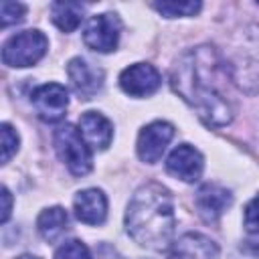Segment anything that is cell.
<instances>
[{
	"instance_id": "16",
	"label": "cell",
	"mask_w": 259,
	"mask_h": 259,
	"mask_svg": "<svg viewBox=\"0 0 259 259\" xmlns=\"http://www.w3.org/2000/svg\"><path fill=\"white\" fill-rule=\"evenodd\" d=\"M85 6L81 2H53L51 4V20L63 32H73L83 20Z\"/></svg>"
},
{
	"instance_id": "12",
	"label": "cell",
	"mask_w": 259,
	"mask_h": 259,
	"mask_svg": "<svg viewBox=\"0 0 259 259\" xmlns=\"http://www.w3.org/2000/svg\"><path fill=\"white\" fill-rule=\"evenodd\" d=\"M168 259H221V251L206 235L184 233L170 245Z\"/></svg>"
},
{
	"instance_id": "13",
	"label": "cell",
	"mask_w": 259,
	"mask_h": 259,
	"mask_svg": "<svg viewBox=\"0 0 259 259\" xmlns=\"http://www.w3.org/2000/svg\"><path fill=\"white\" fill-rule=\"evenodd\" d=\"M75 217L85 225H101L107 217V198L99 188H85L75 194Z\"/></svg>"
},
{
	"instance_id": "4",
	"label": "cell",
	"mask_w": 259,
	"mask_h": 259,
	"mask_svg": "<svg viewBox=\"0 0 259 259\" xmlns=\"http://www.w3.org/2000/svg\"><path fill=\"white\" fill-rule=\"evenodd\" d=\"M55 150L73 176H85L91 172V150L75 125L65 123L55 130Z\"/></svg>"
},
{
	"instance_id": "17",
	"label": "cell",
	"mask_w": 259,
	"mask_h": 259,
	"mask_svg": "<svg viewBox=\"0 0 259 259\" xmlns=\"http://www.w3.org/2000/svg\"><path fill=\"white\" fill-rule=\"evenodd\" d=\"M152 6L166 18H176V16H194L202 4L200 2H154Z\"/></svg>"
},
{
	"instance_id": "19",
	"label": "cell",
	"mask_w": 259,
	"mask_h": 259,
	"mask_svg": "<svg viewBox=\"0 0 259 259\" xmlns=\"http://www.w3.org/2000/svg\"><path fill=\"white\" fill-rule=\"evenodd\" d=\"M24 14H26V6L20 4V2H10V0H4L0 4V22L2 26H10V24H18L24 20Z\"/></svg>"
},
{
	"instance_id": "11",
	"label": "cell",
	"mask_w": 259,
	"mask_h": 259,
	"mask_svg": "<svg viewBox=\"0 0 259 259\" xmlns=\"http://www.w3.org/2000/svg\"><path fill=\"white\" fill-rule=\"evenodd\" d=\"M231 202H233V194L217 182L202 184L194 196L196 212L204 223H210V225H214L223 217V212L231 206Z\"/></svg>"
},
{
	"instance_id": "3",
	"label": "cell",
	"mask_w": 259,
	"mask_h": 259,
	"mask_svg": "<svg viewBox=\"0 0 259 259\" xmlns=\"http://www.w3.org/2000/svg\"><path fill=\"white\" fill-rule=\"evenodd\" d=\"M49 49V38L36 30H22L18 34H12L4 45H2V63L8 67L24 69L36 65Z\"/></svg>"
},
{
	"instance_id": "21",
	"label": "cell",
	"mask_w": 259,
	"mask_h": 259,
	"mask_svg": "<svg viewBox=\"0 0 259 259\" xmlns=\"http://www.w3.org/2000/svg\"><path fill=\"white\" fill-rule=\"evenodd\" d=\"M243 225L247 229V233L251 235H259V194L253 196L243 212Z\"/></svg>"
},
{
	"instance_id": "22",
	"label": "cell",
	"mask_w": 259,
	"mask_h": 259,
	"mask_svg": "<svg viewBox=\"0 0 259 259\" xmlns=\"http://www.w3.org/2000/svg\"><path fill=\"white\" fill-rule=\"evenodd\" d=\"M10 210H12V196H10L8 188L2 186V217H0L2 223H6L10 219Z\"/></svg>"
},
{
	"instance_id": "8",
	"label": "cell",
	"mask_w": 259,
	"mask_h": 259,
	"mask_svg": "<svg viewBox=\"0 0 259 259\" xmlns=\"http://www.w3.org/2000/svg\"><path fill=\"white\" fill-rule=\"evenodd\" d=\"M160 85H162V77L158 69L150 63H136L119 73V87L123 89V93L132 97H148L156 93Z\"/></svg>"
},
{
	"instance_id": "2",
	"label": "cell",
	"mask_w": 259,
	"mask_h": 259,
	"mask_svg": "<svg viewBox=\"0 0 259 259\" xmlns=\"http://www.w3.org/2000/svg\"><path fill=\"white\" fill-rule=\"evenodd\" d=\"M176 227L174 200L166 186L148 182L140 186L125 210V231L130 237L152 251H164L172 243Z\"/></svg>"
},
{
	"instance_id": "18",
	"label": "cell",
	"mask_w": 259,
	"mask_h": 259,
	"mask_svg": "<svg viewBox=\"0 0 259 259\" xmlns=\"http://www.w3.org/2000/svg\"><path fill=\"white\" fill-rule=\"evenodd\" d=\"M0 140H2V164H8L10 158L16 154L20 138L14 132V127L10 123H2L0 125Z\"/></svg>"
},
{
	"instance_id": "20",
	"label": "cell",
	"mask_w": 259,
	"mask_h": 259,
	"mask_svg": "<svg viewBox=\"0 0 259 259\" xmlns=\"http://www.w3.org/2000/svg\"><path fill=\"white\" fill-rule=\"evenodd\" d=\"M55 259H91V253L85 243L71 239V241H65L55 251Z\"/></svg>"
},
{
	"instance_id": "14",
	"label": "cell",
	"mask_w": 259,
	"mask_h": 259,
	"mask_svg": "<svg viewBox=\"0 0 259 259\" xmlns=\"http://www.w3.org/2000/svg\"><path fill=\"white\" fill-rule=\"evenodd\" d=\"M79 132L87 146L95 150H105L113 140V127L99 111H85L79 117Z\"/></svg>"
},
{
	"instance_id": "5",
	"label": "cell",
	"mask_w": 259,
	"mask_h": 259,
	"mask_svg": "<svg viewBox=\"0 0 259 259\" xmlns=\"http://www.w3.org/2000/svg\"><path fill=\"white\" fill-rule=\"evenodd\" d=\"M121 34V20L115 12L93 14L83 28V42L97 53L115 51Z\"/></svg>"
},
{
	"instance_id": "1",
	"label": "cell",
	"mask_w": 259,
	"mask_h": 259,
	"mask_svg": "<svg viewBox=\"0 0 259 259\" xmlns=\"http://www.w3.org/2000/svg\"><path fill=\"white\" fill-rule=\"evenodd\" d=\"M221 65L212 47H196L186 51L170 71L172 89L212 127H223L233 119L231 101L219 89Z\"/></svg>"
},
{
	"instance_id": "6",
	"label": "cell",
	"mask_w": 259,
	"mask_h": 259,
	"mask_svg": "<svg viewBox=\"0 0 259 259\" xmlns=\"http://www.w3.org/2000/svg\"><path fill=\"white\" fill-rule=\"evenodd\" d=\"M30 103L42 121L55 123V121H61L67 113L69 93L61 83H45L30 93Z\"/></svg>"
},
{
	"instance_id": "9",
	"label": "cell",
	"mask_w": 259,
	"mask_h": 259,
	"mask_svg": "<svg viewBox=\"0 0 259 259\" xmlns=\"http://www.w3.org/2000/svg\"><path fill=\"white\" fill-rule=\"evenodd\" d=\"M202 170H204V158L190 144L176 146L166 158V172L182 182H196Z\"/></svg>"
},
{
	"instance_id": "7",
	"label": "cell",
	"mask_w": 259,
	"mask_h": 259,
	"mask_svg": "<svg viewBox=\"0 0 259 259\" xmlns=\"http://www.w3.org/2000/svg\"><path fill=\"white\" fill-rule=\"evenodd\" d=\"M172 136H174V125L168 121L156 119V121L144 125L138 134V144H136L140 160L146 164H156L162 158Z\"/></svg>"
},
{
	"instance_id": "10",
	"label": "cell",
	"mask_w": 259,
	"mask_h": 259,
	"mask_svg": "<svg viewBox=\"0 0 259 259\" xmlns=\"http://www.w3.org/2000/svg\"><path fill=\"white\" fill-rule=\"evenodd\" d=\"M67 75L71 79V85H73L75 93L81 99H91L93 95H97L99 89L103 87V79H105L103 69H99L97 65L89 63L83 57H75V59L69 61Z\"/></svg>"
},
{
	"instance_id": "23",
	"label": "cell",
	"mask_w": 259,
	"mask_h": 259,
	"mask_svg": "<svg viewBox=\"0 0 259 259\" xmlns=\"http://www.w3.org/2000/svg\"><path fill=\"white\" fill-rule=\"evenodd\" d=\"M18 259H40V257H34V255H20Z\"/></svg>"
},
{
	"instance_id": "15",
	"label": "cell",
	"mask_w": 259,
	"mask_h": 259,
	"mask_svg": "<svg viewBox=\"0 0 259 259\" xmlns=\"http://www.w3.org/2000/svg\"><path fill=\"white\" fill-rule=\"evenodd\" d=\"M67 229H69V214L63 206H49L36 219V231L49 243L59 241Z\"/></svg>"
}]
</instances>
